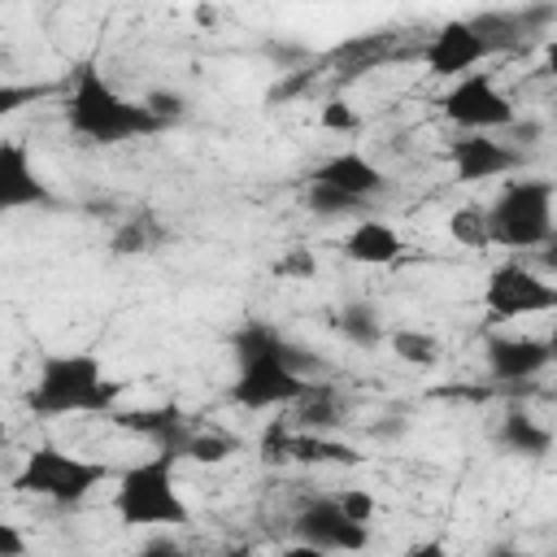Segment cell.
<instances>
[{"instance_id": "obj_1", "label": "cell", "mask_w": 557, "mask_h": 557, "mask_svg": "<svg viewBox=\"0 0 557 557\" xmlns=\"http://www.w3.org/2000/svg\"><path fill=\"white\" fill-rule=\"evenodd\" d=\"M65 126L91 144H126L165 131V122L144 100H126L91 61H83L74 74L65 96Z\"/></svg>"}, {"instance_id": "obj_2", "label": "cell", "mask_w": 557, "mask_h": 557, "mask_svg": "<svg viewBox=\"0 0 557 557\" xmlns=\"http://www.w3.org/2000/svg\"><path fill=\"white\" fill-rule=\"evenodd\" d=\"M126 383H113L96 352H48L39 361V379L26 396L30 413L65 418V413H113Z\"/></svg>"}, {"instance_id": "obj_3", "label": "cell", "mask_w": 557, "mask_h": 557, "mask_svg": "<svg viewBox=\"0 0 557 557\" xmlns=\"http://www.w3.org/2000/svg\"><path fill=\"white\" fill-rule=\"evenodd\" d=\"M283 335L270 326V322H244L231 339L235 357H239V374L231 383V400L244 405V409H278V405H292L300 392H305V374L292 370L283 361Z\"/></svg>"}, {"instance_id": "obj_4", "label": "cell", "mask_w": 557, "mask_h": 557, "mask_svg": "<svg viewBox=\"0 0 557 557\" xmlns=\"http://www.w3.org/2000/svg\"><path fill=\"white\" fill-rule=\"evenodd\" d=\"M174 461H178L174 453L157 448L152 457H144L117 474L113 509L126 527H183V522H191V509L174 483Z\"/></svg>"}, {"instance_id": "obj_5", "label": "cell", "mask_w": 557, "mask_h": 557, "mask_svg": "<svg viewBox=\"0 0 557 557\" xmlns=\"http://www.w3.org/2000/svg\"><path fill=\"white\" fill-rule=\"evenodd\" d=\"M109 479H117V470L109 461H87V457H74V453H61V448L44 444V448L26 453V466L17 470L13 487L30 492V496H44L52 505H83Z\"/></svg>"}, {"instance_id": "obj_6", "label": "cell", "mask_w": 557, "mask_h": 557, "mask_svg": "<svg viewBox=\"0 0 557 557\" xmlns=\"http://www.w3.org/2000/svg\"><path fill=\"white\" fill-rule=\"evenodd\" d=\"M492 235L505 248H540L553 235V183L518 178L492 205Z\"/></svg>"}, {"instance_id": "obj_7", "label": "cell", "mask_w": 557, "mask_h": 557, "mask_svg": "<svg viewBox=\"0 0 557 557\" xmlns=\"http://www.w3.org/2000/svg\"><path fill=\"white\" fill-rule=\"evenodd\" d=\"M440 109H444V117H448L453 126H461V131H509V126L518 122L509 96H505V91L492 83V74H483V70L461 74V78L453 83V91L440 100Z\"/></svg>"}, {"instance_id": "obj_8", "label": "cell", "mask_w": 557, "mask_h": 557, "mask_svg": "<svg viewBox=\"0 0 557 557\" xmlns=\"http://www.w3.org/2000/svg\"><path fill=\"white\" fill-rule=\"evenodd\" d=\"M483 309L492 318H531V313H553L557 309V283L518 265V261H505L487 274V287H483Z\"/></svg>"}, {"instance_id": "obj_9", "label": "cell", "mask_w": 557, "mask_h": 557, "mask_svg": "<svg viewBox=\"0 0 557 557\" xmlns=\"http://www.w3.org/2000/svg\"><path fill=\"white\" fill-rule=\"evenodd\" d=\"M296 540L309 553H357L370 544V522H352L335 496H313L296 513Z\"/></svg>"}, {"instance_id": "obj_10", "label": "cell", "mask_w": 557, "mask_h": 557, "mask_svg": "<svg viewBox=\"0 0 557 557\" xmlns=\"http://www.w3.org/2000/svg\"><path fill=\"white\" fill-rule=\"evenodd\" d=\"M470 22L483 35L492 57L496 52H518V48L535 44L540 35H548L557 26V0H531L522 9H483Z\"/></svg>"}, {"instance_id": "obj_11", "label": "cell", "mask_w": 557, "mask_h": 557, "mask_svg": "<svg viewBox=\"0 0 557 557\" xmlns=\"http://www.w3.org/2000/svg\"><path fill=\"white\" fill-rule=\"evenodd\" d=\"M483 57H492V52H487V44H483V35L474 30L470 17L444 22V26L422 44V61H426V70H431L435 78H461V74H470Z\"/></svg>"}, {"instance_id": "obj_12", "label": "cell", "mask_w": 557, "mask_h": 557, "mask_svg": "<svg viewBox=\"0 0 557 557\" xmlns=\"http://www.w3.org/2000/svg\"><path fill=\"white\" fill-rule=\"evenodd\" d=\"M448 161H453V174L461 183H479V178H496V174L518 170L522 148L496 139V131H466L461 139L448 144Z\"/></svg>"}, {"instance_id": "obj_13", "label": "cell", "mask_w": 557, "mask_h": 557, "mask_svg": "<svg viewBox=\"0 0 557 557\" xmlns=\"http://www.w3.org/2000/svg\"><path fill=\"white\" fill-rule=\"evenodd\" d=\"M400 52H405V35L400 30H366V35L344 39L339 48H331L322 57V65H331L339 83H352V78L379 70L383 61H396Z\"/></svg>"}, {"instance_id": "obj_14", "label": "cell", "mask_w": 557, "mask_h": 557, "mask_svg": "<svg viewBox=\"0 0 557 557\" xmlns=\"http://www.w3.org/2000/svg\"><path fill=\"white\" fill-rule=\"evenodd\" d=\"M483 357H487L492 379L522 383V379H535L553 361V348L548 339H535V335H487Z\"/></svg>"}, {"instance_id": "obj_15", "label": "cell", "mask_w": 557, "mask_h": 557, "mask_svg": "<svg viewBox=\"0 0 557 557\" xmlns=\"http://www.w3.org/2000/svg\"><path fill=\"white\" fill-rule=\"evenodd\" d=\"M122 431H135L144 440H152L161 453H174L183 457L187 453V440H191V418L178 409V405H157V409H113L109 413Z\"/></svg>"}, {"instance_id": "obj_16", "label": "cell", "mask_w": 557, "mask_h": 557, "mask_svg": "<svg viewBox=\"0 0 557 557\" xmlns=\"http://www.w3.org/2000/svg\"><path fill=\"white\" fill-rule=\"evenodd\" d=\"M0 205L4 209H30V205H52V191L39 183L26 148L17 139L0 144Z\"/></svg>"}, {"instance_id": "obj_17", "label": "cell", "mask_w": 557, "mask_h": 557, "mask_svg": "<svg viewBox=\"0 0 557 557\" xmlns=\"http://www.w3.org/2000/svg\"><path fill=\"white\" fill-rule=\"evenodd\" d=\"M344 257L357 261V265H392L400 252H405V239L396 226L379 222V218H361L348 235H344Z\"/></svg>"}, {"instance_id": "obj_18", "label": "cell", "mask_w": 557, "mask_h": 557, "mask_svg": "<svg viewBox=\"0 0 557 557\" xmlns=\"http://www.w3.org/2000/svg\"><path fill=\"white\" fill-rule=\"evenodd\" d=\"M313 178H318V183H335V187H344V191H352V196H361V200H370V196L383 191L379 165H374L370 157H361V152H335V157H326V161L313 170Z\"/></svg>"}, {"instance_id": "obj_19", "label": "cell", "mask_w": 557, "mask_h": 557, "mask_svg": "<svg viewBox=\"0 0 557 557\" xmlns=\"http://www.w3.org/2000/svg\"><path fill=\"white\" fill-rule=\"evenodd\" d=\"M292 422L300 431H335L344 422V405H339V392L331 383H318L309 379L305 392L292 400Z\"/></svg>"}, {"instance_id": "obj_20", "label": "cell", "mask_w": 557, "mask_h": 557, "mask_svg": "<svg viewBox=\"0 0 557 557\" xmlns=\"http://www.w3.org/2000/svg\"><path fill=\"white\" fill-rule=\"evenodd\" d=\"M165 222L152 213V209H135V213H126L117 226H113V239H109V248L117 252V257H148V252H157L161 244H165Z\"/></svg>"}, {"instance_id": "obj_21", "label": "cell", "mask_w": 557, "mask_h": 557, "mask_svg": "<svg viewBox=\"0 0 557 557\" xmlns=\"http://www.w3.org/2000/svg\"><path fill=\"white\" fill-rule=\"evenodd\" d=\"M496 440H500V448H509V453H518V457H548L553 444H557V435H553L535 413H527V409H509V413L500 418Z\"/></svg>"}, {"instance_id": "obj_22", "label": "cell", "mask_w": 557, "mask_h": 557, "mask_svg": "<svg viewBox=\"0 0 557 557\" xmlns=\"http://www.w3.org/2000/svg\"><path fill=\"white\" fill-rule=\"evenodd\" d=\"M292 461L296 466H357L361 453L344 440H331L326 431H300L292 435Z\"/></svg>"}, {"instance_id": "obj_23", "label": "cell", "mask_w": 557, "mask_h": 557, "mask_svg": "<svg viewBox=\"0 0 557 557\" xmlns=\"http://www.w3.org/2000/svg\"><path fill=\"white\" fill-rule=\"evenodd\" d=\"M335 326H339V335H344L348 344H357V348H379V344H383V322H379L374 305H366V300L344 305L339 318H335Z\"/></svg>"}, {"instance_id": "obj_24", "label": "cell", "mask_w": 557, "mask_h": 557, "mask_svg": "<svg viewBox=\"0 0 557 557\" xmlns=\"http://www.w3.org/2000/svg\"><path fill=\"white\" fill-rule=\"evenodd\" d=\"M448 235L461 248H487V244H496V235H492V209H483V205L453 209L448 213Z\"/></svg>"}, {"instance_id": "obj_25", "label": "cell", "mask_w": 557, "mask_h": 557, "mask_svg": "<svg viewBox=\"0 0 557 557\" xmlns=\"http://www.w3.org/2000/svg\"><path fill=\"white\" fill-rule=\"evenodd\" d=\"M305 205H309L313 218H352V213H366V200L361 196H352V191H344L335 183H318V178L309 183Z\"/></svg>"}, {"instance_id": "obj_26", "label": "cell", "mask_w": 557, "mask_h": 557, "mask_svg": "<svg viewBox=\"0 0 557 557\" xmlns=\"http://www.w3.org/2000/svg\"><path fill=\"white\" fill-rule=\"evenodd\" d=\"M387 348H392L405 366H418V370H431V366H440V357H444V344H440L431 331H392V335H387Z\"/></svg>"}, {"instance_id": "obj_27", "label": "cell", "mask_w": 557, "mask_h": 557, "mask_svg": "<svg viewBox=\"0 0 557 557\" xmlns=\"http://www.w3.org/2000/svg\"><path fill=\"white\" fill-rule=\"evenodd\" d=\"M239 444L226 435V431H218V426H209V431H191V440H187V461H200V466H222L231 453H235Z\"/></svg>"}, {"instance_id": "obj_28", "label": "cell", "mask_w": 557, "mask_h": 557, "mask_svg": "<svg viewBox=\"0 0 557 557\" xmlns=\"http://www.w3.org/2000/svg\"><path fill=\"white\" fill-rule=\"evenodd\" d=\"M292 435H296V422L292 418H270L261 440H257V453L265 466H287L292 461Z\"/></svg>"}, {"instance_id": "obj_29", "label": "cell", "mask_w": 557, "mask_h": 557, "mask_svg": "<svg viewBox=\"0 0 557 557\" xmlns=\"http://www.w3.org/2000/svg\"><path fill=\"white\" fill-rule=\"evenodd\" d=\"M318 126H322V131H335V135H357V131H361V113H357L348 100L331 96V100L322 104V113H318Z\"/></svg>"}, {"instance_id": "obj_30", "label": "cell", "mask_w": 557, "mask_h": 557, "mask_svg": "<svg viewBox=\"0 0 557 557\" xmlns=\"http://www.w3.org/2000/svg\"><path fill=\"white\" fill-rule=\"evenodd\" d=\"M318 65H296V70H287V78H278L270 91H265V100L270 104H283V100H292V96H305L313 83H318Z\"/></svg>"}, {"instance_id": "obj_31", "label": "cell", "mask_w": 557, "mask_h": 557, "mask_svg": "<svg viewBox=\"0 0 557 557\" xmlns=\"http://www.w3.org/2000/svg\"><path fill=\"white\" fill-rule=\"evenodd\" d=\"M313 274H318V257H313V248H305V244L287 248V252L274 261V278H313Z\"/></svg>"}, {"instance_id": "obj_32", "label": "cell", "mask_w": 557, "mask_h": 557, "mask_svg": "<svg viewBox=\"0 0 557 557\" xmlns=\"http://www.w3.org/2000/svg\"><path fill=\"white\" fill-rule=\"evenodd\" d=\"M144 104H148L165 126H174V122H183V117H187V100H183L178 91H148V96H144Z\"/></svg>"}, {"instance_id": "obj_33", "label": "cell", "mask_w": 557, "mask_h": 557, "mask_svg": "<svg viewBox=\"0 0 557 557\" xmlns=\"http://www.w3.org/2000/svg\"><path fill=\"white\" fill-rule=\"evenodd\" d=\"M335 500H339V509H344L352 522H370V518H374V509H379V505H374V496H370L366 487H348V492H339Z\"/></svg>"}, {"instance_id": "obj_34", "label": "cell", "mask_w": 557, "mask_h": 557, "mask_svg": "<svg viewBox=\"0 0 557 557\" xmlns=\"http://www.w3.org/2000/svg\"><path fill=\"white\" fill-rule=\"evenodd\" d=\"M26 553V540L13 522H0V557H22Z\"/></svg>"}, {"instance_id": "obj_35", "label": "cell", "mask_w": 557, "mask_h": 557, "mask_svg": "<svg viewBox=\"0 0 557 557\" xmlns=\"http://www.w3.org/2000/svg\"><path fill=\"white\" fill-rule=\"evenodd\" d=\"M535 257H540V270H544V274H557V231L535 248Z\"/></svg>"}, {"instance_id": "obj_36", "label": "cell", "mask_w": 557, "mask_h": 557, "mask_svg": "<svg viewBox=\"0 0 557 557\" xmlns=\"http://www.w3.org/2000/svg\"><path fill=\"white\" fill-rule=\"evenodd\" d=\"M509 131H513L518 148H522V144H535V139H540V122H513Z\"/></svg>"}, {"instance_id": "obj_37", "label": "cell", "mask_w": 557, "mask_h": 557, "mask_svg": "<svg viewBox=\"0 0 557 557\" xmlns=\"http://www.w3.org/2000/svg\"><path fill=\"white\" fill-rule=\"evenodd\" d=\"M544 65H548V74L557 78V35H548V44H544Z\"/></svg>"}, {"instance_id": "obj_38", "label": "cell", "mask_w": 557, "mask_h": 557, "mask_svg": "<svg viewBox=\"0 0 557 557\" xmlns=\"http://www.w3.org/2000/svg\"><path fill=\"white\" fill-rule=\"evenodd\" d=\"M213 17H218V13H213L209 4H200V9H196V22H200V26H213Z\"/></svg>"}, {"instance_id": "obj_39", "label": "cell", "mask_w": 557, "mask_h": 557, "mask_svg": "<svg viewBox=\"0 0 557 557\" xmlns=\"http://www.w3.org/2000/svg\"><path fill=\"white\" fill-rule=\"evenodd\" d=\"M418 553H444V544H413V557Z\"/></svg>"}, {"instance_id": "obj_40", "label": "cell", "mask_w": 557, "mask_h": 557, "mask_svg": "<svg viewBox=\"0 0 557 557\" xmlns=\"http://www.w3.org/2000/svg\"><path fill=\"white\" fill-rule=\"evenodd\" d=\"M548 348H553V361H557V322H553V331H548Z\"/></svg>"}]
</instances>
